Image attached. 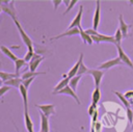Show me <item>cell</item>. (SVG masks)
<instances>
[{
  "label": "cell",
  "instance_id": "6da1fadb",
  "mask_svg": "<svg viewBox=\"0 0 133 132\" xmlns=\"http://www.w3.org/2000/svg\"><path fill=\"white\" fill-rule=\"evenodd\" d=\"M12 20H14V23H15V25L17 26V28H18V30H19V33H20V35H21V37H22L23 43H24L25 46L28 48V51H33V42H32V39L29 37V35L24 31L23 27L21 26L20 22L18 21V18L12 19Z\"/></svg>",
  "mask_w": 133,
  "mask_h": 132
},
{
  "label": "cell",
  "instance_id": "7a4b0ae2",
  "mask_svg": "<svg viewBox=\"0 0 133 132\" xmlns=\"http://www.w3.org/2000/svg\"><path fill=\"white\" fill-rule=\"evenodd\" d=\"M35 106H36V108H38L39 111H41L45 116H47L48 118H49L51 115H54V114H55V105H54V104H44V105H38V104H36Z\"/></svg>",
  "mask_w": 133,
  "mask_h": 132
},
{
  "label": "cell",
  "instance_id": "3957f363",
  "mask_svg": "<svg viewBox=\"0 0 133 132\" xmlns=\"http://www.w3.org/2000/svg\"><path fill=\"white\" fill-rule=\"evenodd\" d=\"M87 74H89V75L92 76L96 87H100L102 78H103V76H104V71L99 70V69H89L88 72H87Z\"/></svg>",
  "mask_w": 133,
  "mask_h": 132
},
{
  "label": "cell",
  "instance_id": "277c9868",
  "mask_svg": "<svg viewBox=\"0 0 133 132\" xmlns=\"http://www.w3.org/2000/svg\"><path fill=\"white\" fill-rule=\"evenodd\" d=\"M0 8L3 12H6L12 19L17 18V9L15 7V1H9V3L7 4H0Z\"/></svg>",
  "mask_w": 133,
  "mask_h": 132
},
{
  "label": "cell",
  "instance_id": "5b68a950",
  "mask_svg": "<svg viewBox=\"0 0 133 132\" xmlns=\"http://www.w3.org/2000/svg\"><path fill=\"white\" fill-rule=\"evenodd\" d=\"M82 12H83V5H80L79 10L77 12V15L75 16V18L73 19V21L71 22L70 26L68 27V29H73V28H81V19H82Z\"/></svg>",
  "mask_w": 133,
  "mask_h": 132
},
{
  "label": "cell",
  "instance_id": "8992f818",
  "mask_svg": "<svg viewBox=\"0 0 133 132\" xmlns=\"http://www.w3.org/2000/svg\"><path fill=\"white\" fill-rule=\"evenodd\" d=\"M123 62H122V60L119 59V57L117 56V57H115V58H112V59H110V60H107V61H105V62H103V63H101V64H99V70H108V69H110V68H113V67H115V65H119V64H122Z\"/></svg>",
  "mask_w": 133,
  "mask_h": 132
},
{
  "label": "cell",
  "instance_id": "52a82bcc",
  "mask_svg": "<svg viewBox=\"0 0 133 132\" xmlns=\"http://www.w3.org/2000/svg\"><path fill=\"white\" fill-rule=\"evenodd\" d=\"M116 50H117V54H118V57L119 59L122 60L123 63H125L126 65L130 67L131 69H133V62L132 60L129 58V56L126 54V52L123 50V48L121 46H116Z\"/></svg>",
  "mask_w": 133,
  "mask_h": 132
},
{
  "label": "cell",
  "instance_id": "ba28073f",
  "mask_svg": "<svg viewBox=\"0 0 133 132\" xmlns=\"http://www.w3.org/2000/svg\"><path fill=\"white\" fill-rule=\"evenodd\" d=\"M100 20H101V6H100V1L97 0L96 1V10H95L94 19H92V29H95V30L98 29Z\"/></svg>",
  "mask_w": 133,
  "mask_h": 132
},
{
  "label": "cell",
  "instance_id": "9c48e42d",
  "mask_svg": "<svg viewBox=\"0 0 133 132\" xmlns=\"http://www.w3.org/2000/svg\"><path fill=\"white\" fill-rule=\"evenodd\" d=\"M44 60V56L39 55L38 53H35L33 58L31 59V61L29 62V71L30 72H36L37 67L39 65V63Z\"/></svg>",
  "mask_w": 133,
  "mask_h": 132
},
{
  "label": "cell",
  "instance_id": "30bf717a",
  "mask_svg": "<svg viewBox=\"0 0 133 132\" xmlns=\"http://www.w3.org/2000/svg\"><path fill=\"white\" fill-rule=\"evenodd\" d=\"M57 95H65V96H70V97H72L73 99H75V101L77 102V104H81V102H80V100H79V98H78L76 91H74L69 85L65 86V87H64L63 89H61L60 91H58Z\"/></svg>",
  "mask_w": 133,
  "mask_h": 132
},
{
  "label": "cell",
  "instance_id": "8fae6325",
  "mask_svg": "<svg viewBox=\"0 0 133 132\" xmlns=\"http://www.w3.org/2000/svg\"><path fill=\"white\" fill-rule=\"evenodd\" d=\"M76 34H80V29L79 28H73V29H68L66 31L62 32L61 34H58V35H55L53 37H50V41H54V39H58L60 37H63V36H72V35H76Z\"/></svg>",
  "mask_w": 133,
  "mask_h": 132
},
{
  "label": "cell",
  "instance_id": "7c38bea8",
  "mask_svg": "<svg viewBox=\"0 0 133 132\" xmlns=\"http://www.w3.org/2000/svg\"><path fill=\"white\" fill-rule=\"evenodd\" d=\"M118 21H119V29H121V31H122V33H123L124 38H126V37L129 35V30H130V28H131V25H128V24L124 21L122 15L118 17Z\"/></svg>",
  "mask_w": 133,
  "mask_h": 132
},
{
  "label": "cell",
  "instance_id": "4fadbf2b",
  "mask_svg": "<svg viewBox=\"0 0 133 132\" xmlns=\"http://www.w3.org/2000/svg\"><path fill=\"white\" fill-rule=\"evenodd\" d=\"M70 80H71V78H69V77L66 76V78H64V79H62L61 81H59V82L54 86L53 91H52V95H57L58 91H60V90L63 89L65 86H68V85L70 84Z\"/></svg>",
  "mask_w": 133,
  "mask_h": 132
},
{
  "label": "cell",
  "instance_id": "5bb4252c",
  "mask_svg": "<svg viewBox=\"0 0 133 132\" xmlns=\"http://www.w3.org/2000/svg\"><path fill=\"white\" fill-rule=\"evenodd\" d=\"M24 124H25L26 130L28 132H34L33 131V122L28 113V110H24Z\"/></svg>",
  "mask_w": 133,
  "mask_h": 132
},
{
  "label": "cell",
  "instance_id": "9a60e30c",
  "mask_svg": "<svg viewBox=\"0 0 133 132\" xmlns=\"http://www.w3.org/2000/svg\"><path fill=\"white\" fill-rule=\"evenodd\" d=\"M39 117H41V131L42 132H50V125H49V118L45 116L39 111Z\"/></svg>",
  "mask_w": 133,
  "mask_h": 132
},
{
  "label": "cell",
  "instance_id": "2e32d148",
  "mask_svg": "<svg viewBox=\"0 0 133 132\" xmlns=\"http://www.w3.org/2000/svg\"><path fill=\"white\" fill-rule=\"evenodd\" d=\"M19 90H20V94H21L22 99H23L24 110H28V89L22 84V85L19 87Z\"/></svg>",
  "mask_w": 133,
  "mask_h": 132
},
{
  "label": "cell",
  "instance_id": "e0dca14e",
  "mask_svg": "<svg viewBox=\"0 0 133 132\" xmlns=\"http://www.w3.org/2000/svg\"><path fill=\"white\" fill-rule=\"evenodd\" d=\"M22 82H23V79L20 78V77H17V78H14V79H10V80L4 82L3 84H4V85H7V86H10V87L19 88V87L22 85Z\"/></svg>",
  "mask_w": 133,
  "mask_h": 132
},
{
  "label": "cell",
  "instance_id": "ac0fdd59",
  "mask_svg": "<svg viewBox=\"0 0 133 132\" xmlns=\"http://www.w3.org/2000/svg\"><path fill=\"white\" fill-rule=\"evenodd\" d=\"M0 48H1V51H2V53H3V54H4L5 56H7V57H8L9 59H11V60H12L14 62H15V61H16V60L18 59L17 55H16L15 53H12V52L10 51V49H9L8 47H6V46H3V45H2V46H1Z\"/></svg>",
  "mask_w": 133,
  "mask_h": 132
},
{
  "label": "cell",
  "instance_id": "d6986e66",
  "mask_svg": "<svg viewBox=\"0 0 133 132\" xmlns=\"http://www.w3.org/2000/svg\"><path fill=\"white\" fill-rule=\"evenodd\" d=\"M0 77H1V82L4 83L10 79H14V78H17L19 77L16 73H7V72H4V71H1L0 72Z\"/></svg>",
  "mask_w": 133,
  "mask_h": 132
},
{
  "label": "cell",
  "instance_id": "ffe728a7",
  "mask_svg": "<svg viewBox=\"0 0 133 132\" xmlns=\"http://www.w3.org/2000/svg\"><path fill=\"white\" fill-rule=\"evenodd\" d=\"M80 58L76 61V63L73 65V68L69 71V73H68V77L69 78H73V77H75V76H77V74H78V71H79V67H80Z\"/></svg>",
  "mask_w": 133,
  "mask_h": 132
},
{
  "label": "cell",
  "instance_id": "44dd1931",
  "mask_svg": "<svg viewBox=\"0 0 133 132\" xmlns=\"http://www.w3.org/2000/svg\"><path fill=\"white\" fill-rule=\"evenodd\" d=\"M79 58H80V67H79V71H78V76H82V75H84V74H87V72H88V68L83 63V53H80V56H79Z\"/></svg>",
  "mask_w": 133,
  "mask_h": 132
},
{
  "label": "cell",
  "instance_id": "7402d4cb",
  "mask_svg": "<svg viewBox=\"0 0 133 132\" xmlns=\"http://www.w3.org/2000/svg\"><path fill=\"white\" fill-rule=\"evenodd\" d=\"M46 72H30V71H27L25 73H23L22 75V79L23 80H26V79H29V78H35L36 76H39V75H45Z\"/></svg>",
  "mask_w": 133,
  "mask_h": 132
},
{
  "label": "cell",
  "instance_id": "603a6c76",
  "mask_svg": "<svg viewBox=\"0 0 133 132\" xmlns=\"http://www.w3.org/2000/svg\"><path fill=\"white\" fill-rule=\"evenodd\" d=\"M100 99H101V90H100V87H96L95 90L91 94V104L98 105V102L100 101Z\"/></svg>",
  "mask_w": 133,
  "mask_h": 132
},
{
  "label": "cell",
  "instance_id": "cb8c5ba5",
  "mask_svg": "<svg viewBox=\"0 0 133 132\" xmlns=\"http://www.w3.org/2000/svg\"><path fill=\"white\" fill-rule=\"evenodd\" d=\"M26 64V61H25V59L24 58H18L16 61H15V73L18 75V76H20V70L24 67Z\"/></svg>",
  "mask_w": 133,
  "mask_h": 132
},
{
  "label": "cell",
  "instance_id": "d4e9b609",
  "mask_svg": "<svg viewBox=\"0 0 133 132\" xmlns=\"http://www.w3.org/2000/svg\"><path fill=\"white\" fill-rule=\"evenodd\" d=\"M113 94L115 95V96H117V98L121 100V102L123 103V105L128 109V108H130V106H131V104H130V102L127 100V98L122 94V93H119V91H113Z\"/></svg>",
  "mask_w": 133,
  "mask_h": 132
},
{
  "label": "cell",
  "instance_id": "484cf974",
  "mask_svg": "<svg viewBox=\"0 0 133 132\" xmlns=\"http://www.w3.org/2000/svg\"><path fill=\"white\" fill-rule=\"evenodd\" d=\"M80 36H81V38H82V41H83V43L84 44H88V45H91L94 42H92V39H91V36L90 35H88L82 28H80Z\"/></svg>",
  "mask_w": 133,
  "mask_h": 132
},
{
  "label": "cell",
  "instance_id": "4316f807",
  "mask_svg": "<svg viewBox=\"0 0 133 132\" xmlns=\"http://www.w3.org/2000/svg\"><path fill=\"white\" fill-rule=\"evenodd\" d=\"M80 79H81V76H78V75H77V76H75V77H73V78H71L69 86H70L74 91H76V90H77V86H78V83H79Z\"/></svg>",
  "mask_w": 133,
  "mask_h": 132
},
{
  "label": "cell",
  "instance_id": "83f0119b",
  "mask_svg": "<svg viewBox=\"0 0 133 132\" xmlns=\"http://www.w3.org/2000/svg\"><path fill=\"white\" fill-rule=\"evenodd\" d=\"M99 39L100 42H108V43H112L115 45V39H114V36H111V35H105V34H102V33H99Z\"/></svg>",
  "mask_w": 133,
  "mask_h": 132
},
{
  "label": "cell",
  "instance_id": "f1b7e54d",
  "mask_svg": "<svg viewBox=\"0 0 133 132\" xmlns=\"http://www.w3.org/2000/svg\"><path fill=\"white\" fill-rule=\"evenodd\" d=\"M113 36H114V39H115V46H121V43H122V39L124 38V36H123V33H122L119 28L116 29Z\"/></svg>",
  "mask_w": 133,
  "mask_h": 132
},
{
  "label": "cell",
  "instance_id": "f546056e",
  "mask_svg": "<svg viewBox=\"0 0 133 132\" xmlns=\"http://www.w3.org/2000/svg\"><path fill=\"white\" fill-rule=\"evenodd\" d=\"M34 54H35V52H34V51H27V53L25 54V57H24L25 61H26V62H30V61H31V59L33 58Z\"/></svg>",
  "mask_w": 133,
  "mask_h": 132
},
{
  "label": "cell",
  "instance_id": "4dcf8cb0",
  "mask_svg": "<svg viewBox=\"0 0 133 132\" xmlns=\"http://www.w3.org/2000/svg\"><path fill=\"white\" fill-rule=\"evenodd\" d=\"M97 107H98V105H95V104H90V105H89L87 112H88V115H89L90 117H91V116L95 114V112L98 110V109H97Z\"/></svg>",
  "mask_w": 133,
  "mask_h": 132
},
{
  "label": "cell",
  "instance_id": "1f68e13d",
  "mask_svg": "<svg viewBox=\"0 0 133 132\" xmlns=\"http://www.w3.org/2000/svg\"><path fill=\"white\" fill-rule=\"evenodd\" d=\"M127 117L129 120V123L132 125L133 124V110L131 108H128L127 109Z\"/></svg>",
  "mask_w": 133,
  "mask_h": 132
},
{
  "label": "cell",
  "instance_id": "d6a6232c",
  "mask_svg": "<svg viewBox=\"0 0 133 132\" xmlns=\"http://www.w3.org/2000/svg\"><path fill=\"white\" fill-rule=\"evenodd\" d=\"M10 88H11L10 86H7V85H4V84H3V85L0 87V96H1V97H3V96H4V94H5L6 91L10 90Z\"/></svg>",
  "mask_w": 133,
  "mask_h": 132
},
{
  "label": "cell",
  "instance_id": "836d02e7",
  "mask_svg": "<svg viewBox=\"0 0 133 132\" xmlns=\"http://www.w3.org/2000/svg\"><path fill=\"white\" fill-rule=\"evenodd\" d=\"M35 78H29V79H26V80H23V82H22V84L28 89L29 88V86H30V84H31V82L34 80Z\"/></svg>",
  "mask_w": 133,
  "mask_h": 132
},
{
  "label": "cell",
  "instance_id": "e575fe53",
  "mask_svg": "<svg viewBox=\"0 0 133 132\" xmlns=\"http://www.w3.org/2000/svg\"><path fill=\"white\" fill-rule=\"evenodd\" d=\"M77 2H78L77 0H72V1L70 2V4H69V6H68V8L65 9V11H64V14H65V12H69V11H70V10H71V9H72V8H73L74 6H75V4H76Z\"/></svg>",
  "mask_w": 133,
  "mask_h": 132
},
{
  "label": "cell",
  "instance_id": "d590c367",
  "mask_svg": "<svg viewBox=\"0 0 133 132\" xmlns=\"http://www.w3.org/2000/svg\"><path fill=\"white\" fill-rule=\"evenodd\" d=\"M88 35H90V36H92V35H98L99 34V32L97 31V30H95V29H85L84 30Z\"/></svg>",
  "mask_w": 133,
  "mask_h": 132
},
{
  "label": "cell",
  "instance_id": "8d00e7d4",
  "mask_svg": "<svg viewBox=\"0 0 133 132\" xmlns=\"http://www.w3.org/2000/svg\"><path fill=\"white\" fill-rule=\"evenodd\" d=\"M62 2H63V1H61V0H53L52 3H53V6H54V9L56 10L57 7H58V5H59L60 3H62Z\"/></svg>",
  "mask_w": 133,
  "mask_h": 132
},
{
  "label": "cell",
  "instance_id": "74e56055",
  "mask_svg": "<svg viewBox=\"0 0 133 132\" xmlns=\"http://www.w3.org/2000/svg\"><path fill=\"white\" fill-rule=\"evenodd\" d=\"M101 128H102V125H101V123H100V122H98V123L96 124L95 131H96V132H101Z\"/></svg>",
  "mask_w": 133,
  "mask_h": 132
},
{
  "label": "cell",
  "instance_id": "f35d334b",
  "mask_svg": "<svg viewBox=\"0 0 133 132\" xmlns=\"http://www.w3.org/2000/svg\"><path fill=\"white\" fill-rule=\"evenodd\" d=\"M124 96H125L127 99H128V98H131V97H133V89H132V90H128V91H126Z\"/></svg>",
  "mask_w": 133,
  "mask_h": 132
},
{
  "label": "cell",
  "instance_id": "ab89813d",
  "mask_svg": "<svg viewBox=\"0 0 133 132\" xmlns=\"http://www.w3.org/2000/svg\"><path fill=\"white\" fill-rule=\"evenodd\" d=\"M70 2H71V1H69V0H64V1H63V3L65 4V6H66V8H68V6H69V4H70Z\"/></svg>",
  "mask_w": 133,
  "mask_h": 132
},
{
  "label": "cell",
  "instance_id": "60d3db41",
  "mask_svg": "<svg viewBox=\"0 0 133 132\" xmlns=\"http://www.w3.org/2000/svg\"><path fill=\"white\" fill-rule=\"evenodd\" d=\"M129 3H130L131 5H133V0H130V1H129Z\"/></svg>",
  "mask_w": 133,
  "mask_h": 132
},
{
  "label": "cell",
  "instance_id": "b9f144b4",
  "mask_svg": "<svg viewBox=\"0 0 133 132\" xmlns=\"http://www.w3.org/2000/svg\"><path fill=\"white\" fill-rule=\"evenodd\" d=\"M132 127H133V124H132Z\"/></svg>",
  "mask_w": 133,
  "mask_h": 132
},
{
  "label": "cell",
  "instance_id": "7bdbcfd3",
  "mask_svg": "<svg viewBox=\"0 0 133 132\" xmlns=\"http://www.w3.org/2000/svg\"><path fill=\"white\" fill-rule=\"evenodd\" d=\"M39 132H42V131H39Z\"/></svg>",
  "mask_w": 133,
  "mask_h": 132
},
{
  "label": "cell",
  "instance_id": "ee69618b",
  "mask_svg": "<svg viewBox=\"0 0 133 132\" xmlns=\"http://www.w3.org/2000/svg\"><path fill=\"white\" fill-rule=\"evenodd\" d=\"M132 132H133V131H132Z\"/></svg>",
  "mask_w": 133,
  "mask_h": 132
}]
</instances>
